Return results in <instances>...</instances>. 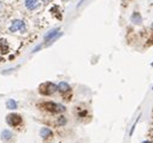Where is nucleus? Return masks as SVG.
<instances>
[{"label":"nucleus","instance_id":"nucleus-1","mask_svg":"<svg viewBox=\"0 0 153 143\" xmlns=\"http://www.w3.org/2000/svg\"><path fill=\"white\" fill-rule=\"evenodd\" d=\"M58 90L57 86L54 83H51V82H46V83H42L40 87H39V91L40 94L42 95H46V96H50V95H53L56 91Z\"/></svg>","mask_w":153,"mask_h":143},{"label":"nucleus","instance_id":"nucleus-2","mask_svg":"<svg viewBox=\"0 0 153 143\" xmlns=\"http://www.w3.org/2000/svg\"><path fill=\"white\" fill-rule=\"evenodd\" d=\"M9 31L24 34V32L27 31V25H25L24 21H22V19H15V21L11 22V25H10V28H9Z\"/></svg>","mask_w":153,"mask_h":143},{"label":"nucleus","instance_id":"nucleus-3","mask_svg":"<svg viewBox=\"0 0 153 143\" xmlns=\"http://www.w3.org/2000/svg\"><path fill=\"white\" fill-rule=\"evenodd\" d=\"M42 107L51 113H63L65 111V107L63 105L56 103V102H45L42 103Z\"/></svg>","mask_w":153,"mask_h":143},{"label":"nucleus","instance_id":"nucleus-4","mask_svg":"<svg viewBox=\"0 0 153 143\" xmlns=\"http://www.w3.org/2000/svg\"><path fill=\"white\" fill-rule=\"evenodd\" d=\"M40 0H24V7L28 11H35L40 7Z\"/></svg>","mask_w":153,"mask_h":143},{"label":"nucleus","instance_id":"nucleus-5","mask_svg":"<svg viewBox=\"0 0 153 143\" xmlns=\"http://www.w3.org/2000/svg\"><path fill=\"white\" fill-rule=\"evenodd\" d=\"M6 123L9 125H11V126H17V125H19L22 123V117L18 116V114H13V113L9 114L6 117Z\"/></svg>","mask_w":153,"mask_h":143},{"label":"nucleus","instance_id":"nucleus-6","mask_svg":"<svg viewBox=\"0 0 153 143\" xmlns=\"http://www.w3.org/2000/svg\"><path fill=\"white\" fill-rule=\"evenodd\" d=\"M58 31H59V28H56V29H52L51 31H48L46 35H45V41L46 42H52L56 40L57 35H58Z\"/></svg>","mask_w":153,"mask_h":143},{"label":"nucleus","instance_id":"nucleus-7","mask_svg":"<svg viewBox=\"0 0 153 143\" xmlns=\"http://www.w3.org/2000/svg\"><path fill=\"white\" fill-rule=\"evenodd\" d=\"M9 43L5 39H0V54H6L9 53Z\"/></svg>","mask_w":153,"mask_h":143},{"label":"nucleus","instance_id":"nucleus-8","mask_svg":"<svg viewBox=\"0 0 153 143\" xmlns=\"http://www.w3.org/2000/svg\"><path fill=\"white\" fill-rule=\"evenodd\" d=\"M130 21H131L133 24L140 25V24L142 23V17H141V15H140L139 12H134V13L131 15V17H130Z\"/></svg>","mask_w":153,"mask_h":143},{"label":"nucleus","instance_id":"nucleus-9","mask_svg":"<svg viewBox=\"0 0 153 143\" xmlns=\"http://www.w3.org/2000/svg\"><path fill=\"white\" fill-rule=\"evenodd\" d=\"M57 88H58V90H59L60 93H68V91L71 90L70 86H69L66 82H60V83L57 86Z\"/></svg>","mask_w":153,"mask_h":143},{"label":"nucleus","instance_id":"nucleus-10","mask_svg":"<svg viewBox=\"0 0 153 143\" xmlns=\"http://www.w3.org/2000/svg\"><path fill=\"white\" fill-rule=\"evenodd\" d=\"M12 132L10 131V130H4L3 132H1V139L4 141V142H9L11 138H12Z\"/></svg>","mask_w":153,"mask_h":143},{"label":"nucleus","instance_id":"nucleus-11","mask_svg":"<svg viewBox=\"0 0 153 143\" xmlns=\"http://www.w3.org/2000/svg\"><path fill=\"white\" fill-rule=\"evenodd\" d=\"M40 136L42 138H48V137H52V131L48 129V128H42L40 130Z\"/></svg>","mask_w":153,"mask_h":143},{"label":"nucleus","instance_id":"nucleus-12","mask_svg":"<svg viewBox=\"0 0 153 143\" xmlns=\"http://www.w3.org/2000/svg\"><path fill=\"white\" fill-rule=\"evenodd\" d=\"M6 107H7L9 110H16V108H17V102H16L15 100L10 99V100L6 102Z\"/></svg>","mask_w":153,"mask_h":143},{"label":"nucleus","instance_id":"nucleus-13","mask_svg":"<svg viewBox=\"0 0 153 143\" xmlns=\"http://www.w3.org/2000/svg\"><path fill=\"white\" fill-rule=\"evenodd\" d=\"M65 122H66V120L64 119V117H60V118H59V124H65Z\"/></svg>","mask_w":153,"mask_h":143},{"label":"nucleus","instance_id":"nucleus-14","mask_svg":"<svg viewBox=\"0 0 153 143\" xmlns=\"http://www.w3.org/2000/svg\"><path fill=\"white\" fill-rule=\"evenodd\" d=\"M41 1H42L44 4H50V3L52 1V0H41Z\"/></svg>","mask_w":153,"mask_h":143},{"label":"nucleus","instance_id":"nucleus-15","mask_svg":"<svg viewBox=\"0 0 153 143\" xmlns=\"http://www.w3.org/2000/svg\"><path fill=\"white\" fill-rule=\"evenodd\" d=\"M3 10V3H1V0H0V11Z\"/></svg>","mask_w":153,"mask_h":143},{"label":"nucleus","instance_id":"nucleus-16","mask_svg":"<svg viewBox=\"0 0 153 143\" xmlns=\"http://www.w3.org/2000/svg\"><path fill=\"white\" fill-rule=\"evenodd\" d=\"M143 143H151V142H147V141H146V142H143Z\"/></svg>","mask_w":153,"mask_h":143},{"label":"nucleus","instance_id":"nucleus-17","mask_svg":"<svg viewBox=\"0 0 153 143\" xmlns=\"http://www.w3.org/2000/svg\"><path fill=\"white\" fill-rule=\"evenodd\" d=\"M152 29H153V23H152Z\"/></svg>","mask_w":153,"mask_h":143},{"label":"nucleus","instance_id":"nucleus-18","mask_svg":"<svg viewBox=\"0 0 153 143\" xmlns=\"http://www.w3.org/2000/svg\"><path fill=\"white\" fill-rule=\"evenodd\" d=\"M152 66H153V63H152Z\"/></svg>","mask_w":153,"mask_h":143}]
</instances>
